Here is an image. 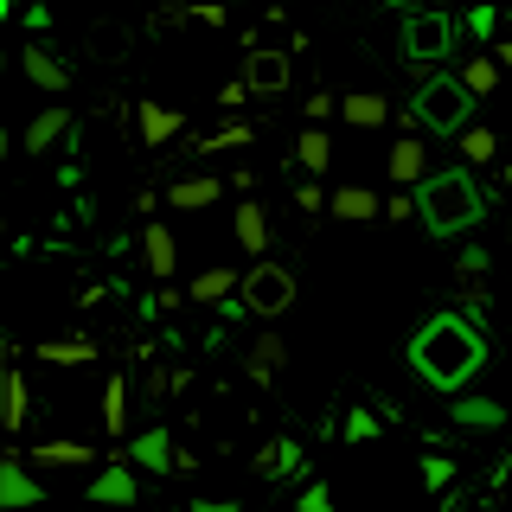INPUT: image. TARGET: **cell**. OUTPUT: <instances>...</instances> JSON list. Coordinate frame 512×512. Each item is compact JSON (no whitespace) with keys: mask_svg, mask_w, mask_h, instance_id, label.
Wrapping results in <instances>:
<instances>
[{"mask_svg":"<svg viewBox=\"0 0 512 512\" xmlns=\"http://www.w3.org/2000/svg\"><path fill=\"white\" fill-rule=\"evenodd\" d=\"M410 359H416V372H423L429 384L455 391L461 378H474V372H480V340H474V333H461V320H436V327L416 333Z\"/></svg>","mask_w":512,"mask_h":512,"instance_id":"cell-1","label":"cell"},{"mask_svg":"<svg viewBox=\"0 0 512 512\" xmlns=\"http://www.w3.org/2000/svg\"><path fill=\"white\" fill-rule=\"evenodd\" d=\"M416 212H423V224L429 231H455V224H474L480 218V199H474V186L461 180V173H448V180H429L423 186V205H416Z\"/></svg>","mask_w":512,"mask_h":512,"instance_id":"cell-2","label":"cell"},{"mask_svg":"<svg viewBox=\"0 0 512 512\" xmlns=\"http://www.w3.org/2000/svg\"><path fill=\"white\" fill-rule=\"evenodd\" d=\"M237 295H244V308H250V314L276 320V314L295 308V276H288L282 263H256L250 276H237Z\"/></svg>","mask_w":512,"mask_h":512,"instance_id":"cell-3","label":"cell"},{"mask_svg":"<svg viewBox=\"0 0 512 512\" xmlns=\"http://www.w3.org/2000/svg\"><path fill=\"white\" fill-rule=\"evenodd\" d=\"M135 500H141V487H135V468L116 455V461H103V474L90 480V493H84V506H96V512H135Z\"/></svg>","mask_w":512,"mask_h":512,"instance_id":"cell-4","label":"cell"},{"mask_svg":"<svg viewBox=\"0 0 512 512\" xmlns=\"http://www.w3.org/2000/svg\"><path fill=\"white\" fill-rule=\"evenodd\" d=\"M20 461H26V468L64 474V468H90V461H103V455H96V442H84V436H45V442L20 448Z\"/></svg>","mask_w":512,"mask_h":512,"instance_id":"cell-5","label":"cell"},{"mask_svg":"<svg viewBox=\"0 0 512 512\" xmlns=\"http://www.w3.org/2000/svg\"><path fill=\"white\" fill-rule=\"evenodd\" d=\"M39 500H45L39 474L20 461V448H7V455H0V512H32Z\"/></svg>","mask_w":512,"mask_h":512,"instance_id":"cell-6","label":"cell"},{"mask_svg":"<svg viewBox=\"0 0 512 512\" xmlns=\"http://www.w3.org/2000/svg\"><path fill=\"white\" fill-rule=\"evenodd\" d=\"M20 71H26V84L45 90V96H64V90H71V64H64L58 45H45V39H32L26 52H20Z\"/></svg>","mask_w":512,"mask_h":512,"instance_id":"cell-7","label":"cell"},{"mask_svg":"<svg viewBox=\"0 0 512 512\" xmlns=\"http://www.w3.org/2000/svg\"><path fill=\"white\" fill-rule=\"evenodd\" d=\"M468 96H461V84L455 77H442V84H429L423 90V103H416V116H423V128H461L468 122Z\"/></svg>","mask_w":512,"mask_h":512,"instance_id":"cell-8","label":"cell"},{"mask_svg":"<svg viewBox=\"0 0 512 512\" xmlns=\"http://www.w3.org/2000/svg\"><path fill=\"white\" fill-rule=\"evenodd\" d=\"M122 461L128 468H141V474H173V436L167 429H135V436H128V448H122Z\"/></svg>","mask_w":512,"mask_h":512,"instance_id":"cell-9","label":"cell"},{"mask_svg":"<svg viewBox=\"0 0 512 512\" xmlns=\"http://www.w3.org/2000/svg\"><path fill=\"white\" fill-rule=\"evenodd\" d=\"M77 135V122H71V109H64V103H45L39 109V116H32L26 122V154H52V148H64V141H71Z\"/></svg>","mask_w":512,"mask_h":512,"instance_id":"cell-10","label":"cell"},{"mask_svg":"<svg viewBox=\"0 0 512 512\" xmlns=\"http://www.w3.org/2000/svg\"><path fill=\"white\" fill-rule=\"evenodd\" d=\"M32 416V391H26V372H13V365H0V429L7 436H20Z\"/></svg>","mask_w":512,"mask_h":512,"instance_id":"cell-11","label":"cell"},{"mask_svg":"<svg viewBox=\"0 0 512 512\" xmlns=\"http://www.w3.org/2000/svg\"><path fill=\"white\" fill-rule=\"evenodd\" d=\"M186 301L192 308H224V301H237V269H224V263L199 269V276L186 282Z\"/></svg>","mask_w":512,"mask_h":512,"instance_id":"cell-12","label":"cell"},{"mask_svg":"<svg viewBox=\"0 0 512 512\" xmlns=\"http://www.w3.org/2000/svg\"><path fill=\"white\" fill-rule=\"evenodd\" d=\"M224 199V180H212V173H186V180L167 186V205L173 212H205V205Z\"/></svg>","mask_w":512,"mask_h":512,"instance_id":"cell-13","label":"cell"},{"mask_svg":"<svg viewBox=\"0 0 512 512\" xmlns=\"http://www.w3.org/2000/svg\"><path fill=\"white\" fill-rule=\"evenodd\" d=\"M135 128H141V141H148V148H167V141L186 128V116L173 103H135Z\"/></svg>","mask_w":512,"mask_h":512,"instance_id":"cell-14","label":"cell"},{"mask_svg":"<svg viewBox=\"0 0 512 512\" xmlns=\"http://www.w3.org/2000/svg\"><path fill=\"white\" fill-rule=\"evenodd\" d=\"M141 263H148L160 282H167L173 269H180V244H173V231H167L160 218H148V231H141Z\"/></svg>","mask_w":512,"mask_h":512,"instance_id":"cell-15","label":"cell"},{"mask_svg":"<svg viewBox=\"0 0 512 512\" xmlns=\"http://www.w3.org/2000/svg\"><path fill=\"white\" fill-rule=\"evenodd\" d=\"M384 167H391L397 186H423V180H429V148H423V135H404V141L391 148V160H384Z\"/></svg>","mask_w":512,"mask_h":512,"instance_id":"cell-16","label":"cell"},{"mask_svg":"<svg viewBox=\"0 0 512 512\" xmlns=\"http://www.w3.org/2000/svg\"><path fill=\"white\" fill-rule=\"evenodd\" d=\"M327 212L346 218V224H365V218L384 212V199H378L372 186H333V192H327Z\"/></svg>","mask_w":512,"mask_h":512,"instance_id":"cell-17","label":"cell"},{"mask_svg":"<svg viewBox=\"0 0 512 512\" xmlns=\"http://www.w3.org/2000/svg\"><path fill=\"white\" fill-rule=\"evenodd\" d=\"M32 359H45V365H58V372H71V365H90V359H103V352H96V340L71 333V340H39V346H32Z\"/></svg>","mask_w":512,"mask_h":512,"instance_id":"cell-18","label":"cell"},{"mask_svg":"<svg viewBox=\"0 0 512 512\" xmlns=\"http://www.w3.org/2000/svg\"><path fill=\"white\" fill-rule=\"evenodd\" d=\"M237 250H244V256H256V263L269 256V212H263L256 199H244V205H237Z\"/></svg>","mask_w":512,"mask_h":512,"instance_id":"cell-19","label":"cell"},{"mask_svg":"<svg viewBox=\"0 0 512 512\" xmlns=\"http://www.w3.org/2000/svg\"><path fill=\"white\" fill-rule=\"evenodd\" d=\"M340 116L352 128H384V122H391V103H384L378 90H352V96H340Z\"/></svg>","mask_w":512,"mask_h":512,"instance_id":"cell-20","label":"cell"},{"mask_svg":"<svg viewBox=\"0 0 512 512\" xmlns=\"http://www.w3.org/2000/svg\"><path fill=\"white\" fill-rule=\"evenodd\" d=\"M244 365H250V378H263V384H269V378H276L282 365H288V340H282V333H256Z\"/></svg>","mask_w":512,"mask_h":512,"instance_id":"cell-21","label":"cell"},{"mask_svg":"<svg viewBox=\"0 0 512 512\" xmlns=\"http://www.w3.org/2000/svg\"><path fill=\"white\" fill-rule=\"evenodd\" d=\"M282 84H288V58H282V52H250L244 90H282Z\"/></svg>","mask_w":512,"mask_h":512,"instance_id":"cell-22","label":"cell"},{"mask_svg":"<svg viewBox=\"0 0 512 512\" xmlns=\"http://www.w3.org/2000/svg\"><path fill=\"white\" fill-rule=\"evenodd\" d=\"M103 429L116 442H128V378L122 372H109V384H103Z\"/></svg>","mask_w":512,"mask_h":512,"instance_id":"cell-23","label":"cell"},{"mask_svg":"<svg viewBox=\"0 0 512 512\" xmlns=\"http://www.w3.org/2000/svg\"><path fill=\"white\" fill-rule=\"evenodd\" d=\"M455 84H461V96H493V90H500V64H493L487 52H474L468 64H461Z\"/></svg>","mask_w":512,"mask_h":512,"instance_id":"cell-24","label":"cell"},{"mask_svg":"<svg viewBox=\"0 0 512 512\" xmlns=\"http://www.w3.org/2000/svg\"><path fill=\"white\" fill-rule=\"evenodd\" d=\"M410 45H416L410 58H436L442 45H448V20H436V13H423V20H410Z\"/></svg>","mask_w":512,"mask_h":512,"instance_id":"cell-25","label":"cell"},{"mask_svg":"<svg viewBox=\"0 0 512 512\" xmlns=\"http://www.w3.org/2000/svg\"><path fill=\"white\" fill-rule=\"evenodd\" d=\"M295 154H301V167H308V173H327V160H333V141H327V128H301Z\"/></svg>","mask_w":512,"mask_h":512,"instance_id":"cell-26","label":"cell"},{"mask_svg":"<svg viewBox=\"0 0 512 512\" xmlns=\"http://www.w3.org/2000/svg\"><path fill=\"white\" fill-rule=\"evenodd\" d=\"M250 141H256L250 122H224V128H212V135L199 141V154H231V148H250Z\"/></svg>","mask_w":512,"mask_h":512,"instance_id":"cell-27","label":"cell"},{"mask_svg":"<svg viewBox=\"0 0 512 512\" xmlns=\"http://www.w3.org/2000/svg\"><path fill=\"white\" fill-rule=\"evenodd\" d=\"M295 461H301V448H295V442H269L263 455H256V474H263V480H276V474L295 468Z\"/></svg>","mask_w":512,"mask_h":512,"instance_id":"cell-28","label":"cell"},{"mask_svg":"<svg viewBox=\"0 0 512 512\" xmlns=\"http://www.w3.org/2000/svg\"><path fill=\"white\" fill-rule=\"evenodd\" d=\"M493 154H500V141H493V128H461V160H474V167H487Z\"/></svg>","mask_w":512,"mask_h":512,"instance_id":"cell-29","label":"cell"},{"mask_svg":"<svg viewBox=\"0 0 512 512\" xmlns=\"http://www.w3.org/2000/svg\"><path fill=\"white\" fill-rule=\"evenodd\" d=\"M455 423H468V429H493V423H500V404H487V397H468V404H455Z\"/></svg>","mask_w":512,"mask_h":512,"instance_id":"cell-30","label":"cell"},{"mask_svg":"<svg viewBox=\"0 0 512 512\" xmlns=\"http://www.w3.org/2000/svg\"><path fill=\"white\" fill-rule=\"evenodd\" d=\"M295 205H301V212H327V192H320V186L308 180V186H301V192H295Z\"/></svg>","mask_w":512,"mask_h":512,"instance_id":"cell-31","label":"cell"},{"mask_svg":"<svg viewBox=\"0 0 512 512\" xmlns=\"http://www.w3.org/2000/svg\"><path fill=\"white\" fill-rule=\"evenodd\" d=\"M346 436H352V442H359V436H378V423H372L365 410H352V416H346Z\"/></svg>","mask_w":512,"mask_h":512,"instance_id":"cell-32","label":"cell"},{"mask_svg":"<svg viewBox=\"0 0 512 512\" xmlns=\"http://www.w3.org/2000/svg\"><path fill=\"white\" fill-rule=\"evenodd\" d=\"M410 212H416V199H410V192H397V199H391V205H384V218H397V224H404Z\"/></svg>","mask_w":512,"mask_h":512,"instance_id":"cell-33","label":"cell"},{"mask_svg":"<svg viewBox=\"0 0 512 512\" xmlns=\"http://www.w3.org/2000/svg\"><path fill=\"white\" fill-rule=\"evenodd\" d=\"M244 96H250V90H244V77H237V84H224V90H218V109H237Z\"/></svg>","mask_w":512,"mask_h":512,"instance_id":"cell-34","label":"cell"},{"mask_svg":"<svg viewBox=\"0 0 512 512\" xmlns=\"http://www.w3.org/2000/svg\"><path fill=\"white\" fill-rule=\"evenodd\" d=\"M423 480H429V487H448V461H442V455H429V468H423Z\"/></svg>","mask_w":512,"mask_h":512,"instance_id":"cell-35","label":"cell"},{"mask_svg":"<svg viewBox=\"0 0 512 512\" xmlns=\"http://www.w3.org/2000/svg\"><path fill=\"white\" fill-rule=\"evenodd\" d=\"M301 512H327V487H308V493H301Z\"/></svg>","mask_w":512,"mask_h":512,"instance_id":"cell-36","label":"cell"},{"mask_svg":"<svg viewBox=\"0 0 512 512\" xmlns=\"http://www.w3.org/2000/svg\"><path fill=\"white\" fill-rule=\"evenodd\" d=\"M493 64H500V71H512V39H500V45H493V52H487Z\"/></svg>","mask_w":512,"mask_h":512,"instance_id":"cell-37","label":"cell"},{"mask_svg":"<svg viewBox=\"0 0 512 512\" xmlns=\"http://www.w3.org/2000/svg\"><path fill=\"white\" fill-rule=\"evenodd\" d=\"M192 512H237L231 500H192Z\"/></svg>","mask_w":512,"mask_h":512,"instance_id":"cell-38","label":"cell"},{"mask_svg":"<svg viewBox=\"0 0 512 512\" xmlns=\"http://www.w3.org/2000/svg\"><path fill=\"white\" fill-rule=\"evenodd\" d=\"M13 154V135H7V122H0V160H7Z\"/></svg>","mask_w":512,"mask_h":512,"instance_id":"cell-39","label":"cell"},{"mask_svg":"<svg viewBox=\"0 0 512 512\" xmlns=\"http://www.w3.org/2000/svg\"><path fill=\"white\" fill-rule=\"evenodd\" d=\"M0 77H7V52H0Z\"/></svg>","mask_w":512,"mask_h":512,"instance_id":"cell-40","label":"cell"}]
</instances>
